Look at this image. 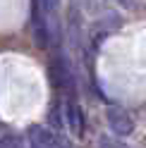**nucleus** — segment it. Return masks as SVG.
Masks as SVG:
<instances>
[{"label": "nucleus", "instance_id": "1", "mask_svg": "<svg viewBox=\"0 0 146 148\" xmlns=\"http://www.w3.org/2000/svg\"><path fill=\"white\" fill-rule=\"evenodd\" d=\"M105 122L117 136H129L134 132V119L122 108H108L105 110Z\"/></svg>", "mask_w": 146, "mask_h": 148}, {"label": "nucleus", "instance_id": "4", "mask_svg": "<svg viewBox=\"0 0 146 148\" xmlns=\"http://www.w3.org/2000/svg\"><path fill=\"white\" fill-rule=\"evenodd\" d=\"M98 148H127L122 141H120V138H115V136H101V138H98Z\"/></svg>", "mask_w": 146, "mask_h": 148}, {"label": "nucleus", "instance_id": "2", "mask_svg": "<svg viewBox=\"0 0 146 148\" xmlns=\"http://www.w3.org/2000/svg\"><path fill=\"white\" fill-rule=\"evenodd\" d=\"M50 77H53V84L58 86V91H62V93H70L72 91V74H70V69H67V64H65L62 58H58L53 62Z\"/></svg>", "mask_w": 146, "mask_h": 148}, {"label": "nucleus", "instance_id": "3", "mask_svg": "<svg viewBox=\"0 0 146 148\" xmlns=\"http://www.w3.org/2000/svg\"><path fill=\"white\" fill-rule=\"evenodd\" d=\"M65 117H67V124L72 129L74 136H84V117H81V110L77 103H67L65 105Z\"/></svg>", "mask_w": 146, "mask_h": 148}, {"label": "nucleus", "instance_id": "5", "mask_svg": "<svg viewBox=\"0 0 146 148\" xmlns=\"http://www.w3.org/2000/svg\"><path fill=\"white\" fill-rule=\"evenodd\" d=\"M0 148H19L14 138H0Z\"/></svg>", "mask_w": 146, "mask_h": 148}, {"label": "nucleus", "instance_id": "6", "mask_svg": "<svg viewBox=\"0 0 146 148\" xmlns=\"http://www.w3.org/2000/svg\"><path fill=\"white\" fill-rule=\"evenodd\" d=\"M117 5H122V7H134L136 5V0H115Z\"/></svg>", "mask_w": 146, "mask_h": 148}]
</instances>
